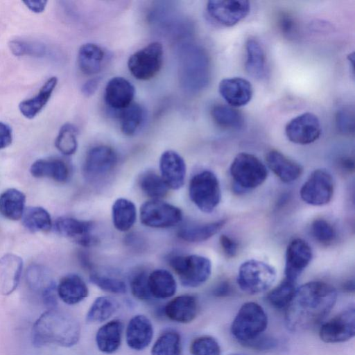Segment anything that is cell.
<instances>
[{
  "label": "cell",
  "mask_w": 355,
  "mask_h": 355,
  "mask_svg": "<svg viewBox=\"0 0 355 355\" xmlns=\"http://www.w3.org/2000/svg\"><path fill=\"white\" fill-rule=\"evenodd\" d=\"M266 161L269 168L283 182L289 183L297 180L303 172L302 166L277 150L268 151Z\"/></svg>",
  "instance_id": "21"
},
{
  "label": "cell",
  "mask_w": 355,
  "mask_h": 355,
  "mask_svg": "<svg viewBox=\"0 0 355 355\" xmlns=\"http://www.w3.org/2000/svg\"><path fill=\"white\" fill-rule=\"evenodd\" d=\"M333 193V179L324 169L313 171L300 189V196L303 201L313 206L327 204Z\"/></svg>",
  "instance_id": "11"
},
{
  "label": "cell",
  "mask_w": 355,
  "mask_h": 355,
  "mask_svg": "<svg viewBox=\"0 0 355 355\" xmlns=\"http://www.w3.org/2000/svg\"><path fill=\"white\" fill-rule=\"evenodd\" d=\"M231 292V287L228 282H223L218 285L214 290L213 293L217 297H224L228 295Z\"/></svg>",
  "instance_id": "55"
},
{
  "label": "cell",
  "mask_w": 355,
  "mask_h": 355,
  "mask_svg": "<svg viewBox=\"0 0 355 355\" xmlns=\"http://www.w3.org/2000/svg\"><path fill=\"white\" fill-rule=\"evenodd\" d=\"M275 279L276 272L272 266L263 261L251 259L240 266L236 281L243 291L254 295L270 288Z\"/></svg>",
  "instance_id": "5"
},
{
  "label": "cell",
  "mask_w": 355,
  "mask_h": 355,
  "mask_svg": "<svg viewBox=\"0 0 355 355\" xmlns=\"http://www.w3.org/2000/svg\"><path fill=\"white\" fill-rule=\"evenodd\" d=\"M104 58L105 52L100 46L93 43H87L79 49L78 67L84 74L94 75L101 70Z\"/></svg>",
  "instance_id": "30"
},
{
  "label": "cell",
  "mask_w": 355,
  "mask_h": 355,
  "mask_svg": "<svg viewBox=\"0 0 355 355\" xmlns=\"http://www.w3.org/2000/svg\"><path fill=\"white\" fill-rule=\"evenodd\" d=\"M277 24L280 31L288 37H293L297 33V22L292 16L286 13H282L279 16Z\"/></svg>",
  "instance_id": "49"
},
{
  "label": "cell",
  "mask_w": 355,
  "mask_h": 355,
  "mask_svg": "<svg viewBox=\"0 0 355 355\" xmlns=\"http://www.w3.org/2000/svg\"><path fill=\"white\" fill-rule=\"evenodd\" d=\"M139 185L141 191L153 199L159 200L166 196L168 191L162 177L152 171H146L140 175Z\"/></svg>",
  "instance_id": "40"
},
{
  "label": "cell",
  "mask_w": 355,
  "mask_h": 355,
  "mask_svg": "<svg viewBox=\"0 0 355 355\" xmlns=\"http://www.w3.org/2000/svg\"><path fill=\"white\" fill-rule=\"evenodd\" d=\"M135 94V87L128 80L116 76L106 84L104 98L110 107L122 110L132 103Z\"/></svg>",
  "instance_id": "19"
},
{
  "label": "cell",
  "mask_w": 355,
  "mask_h": 355,
  "mask_svg": "<svg viewBox=\"0 0 355 355\" xmlns=\"http://www.w3.org/2000/svg\"><path fill=\"white\" fill-rule=\"evenodd\" d=\"M77 135L78 130L73 124H64L55 139V147L64 155L74 154L78 148Z\"/></svg>",
  "instance_id": "42"
},
{
  "label": "cell",
  "mask_w": 355,
  "mask_h": 355,
  "mask_svg": "<svg viewBox=\"0 0 355 355\" xmlns=\"http://www.w3.org/2000/svg\"><path fill=\"white\" fill-rule=\"evenodd\" d=\"M225 220L207 223H189L182 226L178 231V236L190 243L205 241L216 234L224 226Z\"/></svg>",
  "instance_id": "29"
},
{
  "label": "cell",
  "mask_w": 355,
  "mask_h": 355,
  "mask_svg": "<svg viewBox=\"0 0 355 355\" xmlns=\"http://www.w3.org/2000/svg\"><path fill=\"white\" fill-rule=\"evenodd\" d=\"M268 317L261 306L253 302L243 304L232 325V336L242 344L260 336L266 329Z\"/></svg>",
  "instance_id": "3"
},
{
  "label": "cell",
  "mask_w": 355,
  "mask_h": 355,
  "mask_svg": "<svg viewBox=\"0 0 355 355\" xmlns=\"http://www.w3.org/2000/svg\"><path fill=\"white\" fill-rule=\"evenodd\" d=\"M118 302L111 297L101 296L92 304L86 315L88 322H101L110 318L118 309Z\"/></svg>",
  "instance_id": "37"
},
{
  "label": "cell",
  "mask_w": 355,
  "mask_h": 355,
  "mask_svg": "<svg viewBox=\"0 0 355 355\" xmlns=\"http://www.w3.org/2000/svg\"><path fill=\"white\" fill-rule=\"evenodd\" d=\"M295 281L285 279L267 295L268 303L277 309H286L296 291Z\"/></svg>",
  "instance_id": "39"
},
{
  "label": "cell",
  "mask_w": 355,
  "mask_h": 355,
  "mask_svg": "<svg viewBox=\"0 0 355 355\" xmlns=\"http://www.w3.org/2000/svg\"><path fill=\"white\" fill-rule=\"evenodd\" d=\"M211 114L216 125L226 130H239L244 124L243 114L230 105H215L211 108Z\"/></svg>",
  "instance_id": "35"
},
{
  "label": "cell",
  "mask_w": 355,
  "mask_h": 355,
  "mask_svg": "<svg viewBox=\"0 0 355 355\" xmlns=\"http://www.w3.org/2000/svg\"><path fill=\"white\" fill-rule=\"evenodd\" d=\"M28 286L35 291L40 292L45 302L51 308L56 304L55 285L47 270L42 266H31L26 272Z\"/></svg>",
  "instance_id": "23"
},
{
  "label": "cell",
  "mask_w": 355,
  "mask_h": 355,
  "mask_svg": "<svg viewBox=\"0 0 355 355\" xmlns=\"http://www.w3.org/2000/svg\"><path fill=\"white\" fill-rule=\"evenodd\" d=\"M101 82L100 77H96L88 80L85 83L82 87V92L84 95L89 96L94 94L98 89Z\"/></svg>",
  "instance_id": "53"
},
{
  "label": "cell",
  "mask_w": 355,
  "mask_h": 355,
  "mask_svg": "<svg viewBox=\"0 0 355 355\" xmlns=\"http://www.w3.org/2000/svg\"><path fill=\"white\" fill-rule=\"evenodd\" d=\"M153 327L150 320L143 315L131 318L126 328V342L135 350L145 349L151 342Z\"/></svg>",
  "instance_id": "22"
},
{
  "label": "cell",
  "mask_w": 355,
  "mask_h": 355,
  "mask_svg": "<svg viewBox=\"0 0 355 355\" xmlns=\"http://www.w3.org/2000/svg\"><path fill=\"white\" fill-rule=\"evenodd\" d=\"M56 290L60 298L67 304H76L81 302L89 293L85 282L76 274L63 277Z\"/></svg>",
  "instance_id": "26"
},
{
  "label": "cell",
  "mask_w": 355,
  "mask_h": 355,
  "mask_svg": "<svg viewBox=\"0 0 355 355\" xmlns=\"http://www.w3.org/2000/svg\"><path fill=\"white\" fill-rule=\"evenodd\" d=\"M57 83L56 77L49 78L42 85L37 95L21 101L19 105V109L21 114L27 119L34 118L49 101Z\"/></svg>",
  "instance_id": "31"
},
{
  "label": "cell",
  "mask_w": 355,
  "mask_h": 355,
  "mask_svg": "<svg viewBox=\"0 0 355 355\" xmlns=\"http://www.w3.org/2000/svg\"><path fill=\"white\" fill-rule=\"evenodd\" d=\"M163 62V46L153 42L132 53L128 60L131 74L140 80H150L159 71Z\"/></svg>",
  "instance_id": "8"
},
{
  "label": "cell",
  "mask_w": 355,
  "mask_h": 355,
  "mask_svg": "<svg viewBox=\"0 0 355 355\" xmlns=\"http://www.w3.org/2000/svg\"><path fill=\"white\" fill-rule=\"evenodd\" d=\"M9 46L12 53L17 56L25 55L42 56L46 52L43 44L26 40H12L9 43Z\"/></svg>",
  "instance_id": "46"
},
{
  "label": "cell",
  "mask_w": 355,
  "mask_h": 355,
  "mask_svg": "<svg viewBox=\"0 0 355 355\" xmlns=\"http://www.w3.org/2000/svg\"><path fill=\"white\" fill-rule=\"evenodd\" d=\"M117 161V154L110 146H94L86 155L83 164L84 175L90 182L101 180L112 171Z\"/></svg>",
  "instance_id": "10"
},
{
  "label": "cell",
  "mask_w": 355,
  "mask_h": 355,
  "mask_svg": "<svg viewBox=\"0 0 355 355\" xmlns=\"http://www.w3.org/2000/svg\"><path fill=\"white\" fill-rule=\"evenodd\" d=\"M189 194L193 203L202 211L211 213L221 198L218 180L210 171L196 174L190 180Z\"/></svg>",
  "instance_id": "6"
},
{
  "label": "cell",
  "mask_w": 355,
  "mask_h": 355,
  "mask_svg": "<svg viewBox=\"0 0 355 355\" xmlns=\"http://www.w3.org/2000/svg\"><path fill=\"white\" fill-rule=\"evenodd\" d=\"M233 355H240V354H233Z\"/></svg>",
  "instance_id": "58"
},
{
  "label": "cell",
  "mask_w": 355,
  "mask_h": 355,
  "mask_svg": "<svg viewBox=\"0 0 355 355\" xmlns=\"http://www.w3.org/2000/svg\"><path fill=\"white\" fill-rule=\"evenodd\" d=\"M312 258L310 245L302 239L292 240L286 252V278L296 282Z\"/></svg>",
  "instance_id": "16"
},
{
  "label": "cell",
  "mask_w": 355,
  "mask_h": 355,
  "mask_svg": "<svg viewBox=\"0 0 355 355\" xmlns=\"http://www.w3.org/2000/svg\"><path fill=\"white\" fill-rule=\"evenodd\" d=\"M314 238L323 245L331 244L336 237V233L332 225L322 218L315 220L311 225Z\"/></svg>",
  "instance_id": "47"
},
{
  "label": "cell",
  "mask_w": 355,
  "mask_h": 355,
  "mask_svg": "<svg viewBox=\"0 0 355 355\" xmlns=\"http://www.w3.org/2000/svg\"><path fill=\"white\" fill-rule=\"evenodd\" d=\"M148 282L151 296L155 298H169L176 292V281L173 275L166 270H153L148 275Z\"/></svg>",
  "instance_id": "33"
},
{
  "label": "cell",
  "mask_w": 355,
  "mask_h": 355,
  "mask_svg": "<svg viewBox=\"0 0 355 355\" xmlns=\"http://www.w3.org/2000/svg\"><path fill=\"white\" fill-rule=\"evenodd\" d=\"M190 352L192 355H220V347L214 338L202 336L192 341Z\"/></svg>",
  "instance_id": "44"
},
{
  "label": "cell",
  "mask_w": 355,
  "mask_h": 355,
  "mask_svg": "<svg viewBox=\"0 0 355 355\" xmlns=\"http://www.w3.org/2000/svg\"><path fill=\"white\" fill-rule=\"evenodd\" d=\"M318 116L311 112L302 113L290 120L285 127L288 139L297 144L306 145L315 141L321 135Z\"/></svg>",
  "instance_id": "14"
},
{
  "label": "cell",
  "mask_w": 355,
  "mask_h": 355,
  "mask_svg": "<svg viewBox=\"0 0 355 355\" xmlns=\"http://www.w3.org/2000/svg\"><path fill=\"white\" fill-rule=\"evenodd\" d=\"M22 224L29 232H47L52 227V220L49 213L42 207L25 208L21 217Z\"/></svg>",
  "instance_id": "36"
},
{
  "label": "cell",
  "mask_w": 355,
  "mask_h": 355,
  "mask_svg": "<svg viewBox=\"0 0 355 355\" xmlns=\"http://www.w3.org/2000/svg\"><path fill=\"white\" fill-rule=\"evenodd\" d=\"M112 216L114 227L120 232H126L132 228L136 221V207L128 199L118 198L112 205Z\"/></svg>",
  "instance_id": "34"
},
{
  "label": "cell",
  "mask_w": 355,
  "mask_h": 355,
  "mask_svg": "<svg viewBox=\"0 0 355 355\" xmlns=\"http://www.w3.org/2000/svg\"><path fill=\"white\" fill-rule=\"evenodd\" d=\"M355 334V309L349 307L324 323L319 330L320 339L327 343L349 340Z\"/></svg>",
  "instance_id": "12"
},
{
  "label": "cell",
  "mask_w": 355,
  "mask_h": 355,
  "mask_svg": "<svg viewBox=\"0 0 355 355\" xmlns=\"http://www.w3.org/2000/svg\"><path fill=\"white\" fill-rule=\"evenodd\" d=\"M23 269L22 259L12 253L0 257V293H12L17 287Z\"/></svg>",
  "instance_id": "20"
},
{
  "label": "cell",
  "mask_w": 355,
  "mask_h": 355,
  "mask_svg": "<svg viewBox=\"0 0 355 355\" xmlns=\"http://www.w3.org/2000/svg\"><path fill=\"white\" fill-rule=\"evenodd\" d=\"M336 123L340 132L345 135L353 134L354 130V112L348 109H342L338 111L336 116Z\"/></svg>",
  "instance_id": "48"
},
{
  "label": "cell",
  "mask_w": 355,
  "mask_h": 355,
  "mask_svg": "<svg viewBox=\"0 0 355 355\" xmlns=\"http://www.w3.org/2000/svg\"><path fill=\"white\" fill-rule=\"evenodd\" d=\"M168 263L182 284L187 287L194 288L202 285L211 272L210 260L201 255H175L170 257Z\"/></svg>",
  "instance_id": "7"
},
{
  "label": "cell",
  "mask_w": 355,
  "mask_h": 355,
  "mask_svg": "<svg viewBox=\"0 0 355 355\" xmlns=\"http://www.w3.org/2000/svg\"><path fill=\"white\" fill-rule=\"evenodd\" d=\"M36 178H49L57 182H67L70 176L69 165L59 158L40 159L34 162L30 168Z\"/></svg>",
  "instance_id": "25"
},
{
  "label": "cell",
  "mask_w": 355,
  "mask_h": 355,
  "mask_svg": "<svg viewBox=\"0 0 355 355\" xmlns=\"http://www.w3.org/2000/svg\"><path fill=\"white\" fill-rule=\"evenodd\" d=\"M250 3L246 0H211L207 1L209 15L220 25H236L249 14Z\"/></svg>",
  "instance_id": "13"
},
{
  "label": "cell",
  "mask_w": 355,
  "mask_h": 355,
  "mask_svg": "<svg viewBox=\"0 0 355 355\" xmlns=\"http://www.w3.org/2000/svg\"><path fill=\"white\" fill-rule=\"evenodd\" d=\"M220 246L228 257H234L237 253L238 244L230 237L223 234L219 239Z\"/></svg>",
  "instance_id": "51"
},
{
  "label": "cell",
  "mask_w": 355,
  "mask_h": 355,
  "mask_svg": "<svg viewBox=\"0 0 355 355\" xmlns=\"http://www.w3.org/2000/svg\"><path fill=\"white\" fill-rule=\"evenodd\" d=\"M123 324L119 320H111L99 328L96 335L98 349L105 354L116 352L121 345Z\"/></svg>",
  "instance_id": "28"
},
{
  "label": "cell",
  "mask_w": 355,
  "mask_h": 355,
  "mask_svg": "<svg viewBox=\"0 0 355 355\" xmlns=\"http://www.w3.org/2000/svg\"><path fill=\"white\" fill-rule=\"evenodd\" d=\"M12 141V130L7 124L0 122V149L10 146Z\"/></svg>",
  "instance_id": "52"
},
{
  "label": "cell",
  "mask_w": 355,
  "mask_h": 355,
  "mask_svg": "<svg viewBox=\"0 0 355 355\" xmlns=\"http://www.w3.org/2000/svg\"><path fill=\"white\" fill-rule=\"evenodd\" d=\"M336 299V288L327 283L314 281L302 285L286 308V327L293 331L314 327L329 314Z\"/></svg>",
  "instance_id": "1"
},
{
  "label": "cell",
  "mask_w": 355,
  "mask_h": 355,
  "mask_svg": "<svg viewBox=\"0 0 355 355\" xmlns=\"http://www.w3.org/2000/svg\"><path fill=\"white\" fill-rule=\"evenodd\" d=\"M277 344V341L274 338L262 336L261 335L243 343L245 346L260 351L273 349L276 347Z\"/></svg>",
  "instance_id": "50"
},
{
  "label": "cell",
  "mask_w": 355,
  "mask_h": 355,
  "mask_svg": "<svg viewBox=\"0 0 355 355\" xmlns=\"http://www.w3.org/2000/svg\"><path fill=\"white\" fill-rule=\"evenodd\" d=\"M55 227L60 234L80 245L92 247L98 242V239L92 234L93 225L90 221L62 216L56 220Z\"/></svg>",
  "instance_id": "15"
},
{
  "label": "cell",
  "mask_w": 355,
  "mask_h": 355,
  "mask_svg": "<svg viewBox=\"0 0 355 355\" xmlns=\"http://www.w3.org/2000/svg\"><path fill=\"white\" fill-rule=\"evenodd\" d=\"M218 92L230 106L242 107L247 105L253 95L250 81L241 77L227 78L220 80Z\"/></svg>",
  "instance_id": "18"
},
{
  "label": "cell",
  "mask_w": 355,
  "mask_h": 355,
  "mask_svg": "<svg viewBox=\"0 0 355 355\" xmlns=\"http://www.w3.org/2000/svg\"><path fill=\"white\" fill-rule=\"evenodd\" d=\"M148 275L144 270L135 272L130 277V287L132 295L140 300H148L152 297L150 293Z\"/></svg>",
  "instance_id": "45"
},
{
  "label": "cell",
  "mask_w": 355,
  "mask_h": 355,
  "mask_svg": "<svg viewBox=\"0 0 355 355\" xmlns=\"http://www.w3.org/2000/svg\"><path fill=\"white\" fill-rule=\"evenodd\" d=\"M139 211L141 223L153 228L171 227L178 224L182 218L180 208L157 199L145 202Z\"/></svg>",
  "instance_id": "9"
},
{
  "label": "cell",
  "mask_w": 355,
  "mask_h": 355,
  "mask_svg": "<svg viewBox=\"0 0 355 355\" xmlns=\"http://www.w3.org/2000/svg\"><path fill=\"white\" fill-rule=\"evenodd\" d=\"M343 288L348 292H353L354 290V283L353 281H348L346 282Z\"/></svg>",
  "instance_id": "57"
},
{
  "label": "cell",
  "mask_w": 355,
  "mask_h": 355,
  "mask_svg": "<svg viewBox=\"0 0 355 355\" xmlns=\"http://www.w3.org/2000/svg\"><path fill=\"white\" fill-rule=\"evenodd\" d=\"M245 71L254 78L262 79L266 73V58L262 46L257 39L250 37L245 42Z\"/></svg>",
  "instance_id": "27"
},
{
  "label": "cell",
  "mask_w": 355,
  "mask_h": 355,
  "mask_svg": "<svg viewBox=\"0 0 355 355\" xmlns=\"http://www.w3.org/2000/svg\"><path fill=\"white\" fill-rule=\"evenodd\" d=\"M80 335V327L76 318L56 308L43 313L33 328V340L37 346L54 344L71 347L77 343Z\"/></svg>",
  "instance_id": "2"
},
{
  "label": "cell",
  "mask_w": 355,
  "mask_h": 355,
  "mask_svg": "<svg viewBox=\"0 0 355 355\" xmlns=\"http://www.w3.org/2000/svg\"><path fill=\"white\" fill-rule=\"evenodd\" d=\"M145 117L144 108L137 103H132L122 110L120 114L121 132L128 136L135 135L140 128Z\"/></svg>",
  "instance_id": "38"
},
{
  "label": "cell",
  "mask_w": 355,
  "mask_h": 355,
  "mask_svg": "<svg viewBox=\"0 0 355 355\" xmlns=\"http://www.w3.org/2000/svg\"><path fill=\"white\" fill-rule=\"evenodd\" d=\"M341 164L348 171L354 169V161L350 158L343 159Z\"/></svg>",
  "instance_id": "56"
},
{
  "label": "cell",
  "mask_w": 355,
  "mask_h": 355,
  "mask_svg": "<svg viewBox=\"0 0 355 355\" xmlns=\"http://www.w3.org/2000/svg\"><path fill=\"white\" fill-rule=\"evenodd\" d=\"M230 174L239 191L254 189L262 184L268 176L266 166L254 155L240 153L233 159Z\"/></svg>",
  "instance_id": "4"
},
{
  "label": "cell",
  "mask_w": 355,
  "mask_h": 355,
  "mask_svg": "<svg viewBox=\"0 0 355 355\" xmlns=\"http://www.w3.org/2000/svg\"><path fill=\"white\" fill-rule=\"evenodd\" d=\"M182 345L179 334L175 331H166L154 343L151 355H181Z\"/></svg>",
  "instance_id": "41"
},
{
  "label": "cell",
  "mask_w": 355,
  "mask_h": 355,
  "mask_svg": "<svg viewBox=\"0 0 355 355\" xmlns=\"http://www.w3.org/2000/svg\"><path fill=\"white\" fill-rule=\"evenodd\" d=\"M46 1H24L26 6L33 12H41L46 6Z\"/></svg>",
  "instance_id": "54"
},
{
  "label": "cell",
  "mask_w": 355,
  "mask_h": 355,
  "mask_svg": "<svg viewBox=\"0 0 355 355\" xmlns=\"http://www.w3.org/2000/svg\"><path fill=\"white\" fill-rule=\"evenodd\" d=\"M26 196L21 191L10 188L0 194V214L10 220L21 218L25 209Z\"/></svg>",
  "instance_id": "32"
},
{
  "label": "cell",
  "mask_w": 355,
  "mask_h": 355,
  "mask_svg": "<svg viewBox=\"0 0 355 355\" xmlns=\"http://www.w3.org/2000/svg\"><path fill=\"white\" fill-rule=\"evenodd\" d=\"M198 312V300L191 295L178 296L169 301L164 307L166 317L180 323H189L193 321Z\"/></svg>",
  "instance_id": "24"
},
{
  "label": "cell",
  "mask_w": 355,
  "mask_h": 355,
  "mask_svg": "<svg viewBox=\"0 0 355 355\" xmlns=\"http://www.w3.org/2000/svg\"><path fill=\"white\" fill-rule=\"evenodd\" d=\"M89 279L94 285L109 293L123 294L127 291L125 282L116 277L92 273Z\"/></svg>",
  "instance_id": "43"
},
{
  "label": "cell",
  "mask_w": 355,
  "mask_h": 355,
  "mask_svg": "<svg viewBox=\"0 0 355 355\" xmlns=\"http://www.w3.org/2000/svg\"><path fill=\"white\" fill-rule=\"evenodd\" d=\"M161 177L168 189L178 190L184 184L187 167L182 157L177 152L164 151L159 159Z\"/></svg>",
  "instance_id": "17"
}]
</instances>
